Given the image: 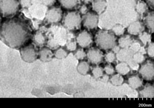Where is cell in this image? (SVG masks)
<instances>
[{
  "instance_id": "1",
  "label": "cell",
  "mask_w": 154,
  "mask_h": 108,
  "mask_svg": "<svg viewBox=\"0 0 154 108\" xmlns=\"http://www.w3.org/2000/svg\"><path fill=\"white\" fill-rule=\"evenodd\" d=\"M29 35L26 25L18 21H7L0 27V39L12 48H18L23 45L29 39Z\"/></svg>"
},
{
  "instance_id": "2",
  "label": "cell",
  "mask_w": 154,
  "mask_h": 108,
  "mask_svg": "<svg viewBox=\"0 0 154 108\" xmlns=\"http://www.w3.org/2000/svg\"><path fill=\"white\" fill-rule=\"evenodd\" d=\"M19 5L17 0H0V12L5 17H10L17 12Z\"/></svg>"
},
{
  "instance_id": "3",
  "label": "cell",
  "mask_w": 154,
  "mask_h": 108,
  "mask_svg": "<svg viewBox=\"0 0 154 108\" xmlns=\"http://www.w3.org/2000/svg\"><path fill=\"white\" fill-rule=\"evenodd\" d=\"M97 44L103 49L112 48L115 46V39L114 36L106 31H101L96 38Z\"/></svg>"
},
{
  "instance_id": "4",
  "label": "cell",
  "mask_w": 154,
  "mask_h": 108,
  "mask_svg": "<svg viewBox=\"0 0 154 108\" xmlns=\"http://www.w3.org/2000/svg\"><path fill=\"white\" fill-rule=\"evenodd\" d=\"M81 22L80 14L75 11L68 12L64 17L63 20L64 26L70 30L78 29L80 26Z\"/></svg>"
},
{
  "instance_id": "5",
  "label": "cell",
  "mask_w": 154,
  "mask_h": 108,
  "mask_svg": "<svg viewBox=\"0 0 154 108\" xmlns=\"http://www.w3.org/2000/svg\"><path fill=\"white\" fill-rule=\"evenodd\" d=\"M62 18V10L57 7H52L47 11L45 18L49 23L59 22Z\"/></svg>"
},
{
  "instance_id": "6",
  "label": "cell",
  "mask_w": 154,
  "mask_h": 108,
  "mask_svg": "<svg viewBox=\"0 0 154 108\" xmlns=\"http://www.w3.org/2000/svg\"><path fill=\"white\" fill-rule=\"evenodd\" d=\"M35 50L32 45L26 46L22 49L20 51L22 57L26 62H32L36 59L37 52Z\"/></svg>"
},
{
  "instance_id": "7",
  "label": "cell",
  "mask_w": 154,
  "mask_h": 108,
  "mask_svg": "<svg viewBox=\"0 0 154 108\" xmlns=\"http://www.w3.org/2000/svg\"><path fill=\"white\" fill-rule=\"evenodd\" d=\"M98 18L96 14L87 12L84 14L83 18V25L86 27L93 29L97 27Z\"/></svg>"
},
{
  "instance_id": "8",
  "label": "cell",
  "mask_w": 154,
  "mask_h": 108,
  "mask_svg": "<svg viewBox=\"0 0 154 108\" xmlns=\"http://www.w3.org/2000/svg\"><path fill=\"white\" fill-rule=\"evenodd\" d=\"M140 73L144 79L151 80L154 76V66L151 63H147L143 65L140 70Z\"/></svg>"
},
{
  "instance_id": "9",
  "label": "cell",
  "mask_w": 154,
  "mask_h": 108,
  "mask_svg": "<svg viewBox=\"0 0 154 108\" xmlns=\"http://www.w3.org/2000/svg\"><path fill=\"white\" fill-rule=\"evenodd\" d=\"M77 42L81 46L83 47L89 46L92 42L91 37L87 32L84 31L78 35Z\"/></svg>"
},
{
  "instance_id": "10",
  "label": "cell",
  "mask_w": 154,
  "mask_h": 108,
  "mask_svg": "<svg viewBox=\"0 0 154 108\" xmlns=\"http://www.w3.org/2000/svg\"><path fill=\"white\" fill-rule=\"evenodd\" d=\"M87 55L88 59L93 63H98L102 60V54L98 50L93 49L89 50Z\"/></svg>"
},
{
  "instance_id": "11",
  "label": "cell",
  "mask_w": 154,
  "mask_h": 108,
  "mask_svg": "<svg viewBox=\"0 0 154 108\" xmlns=\"http://www.w3.org/2000/svg\"><path fill=\"white\" fill-rule=\"evenodd\" d=\"M106 0H93L92 1V9L97 14L102 13L106 9Z\"/></svg>"
},
{
  "instance_id": "12",
  "label": "cell",
  "mask_w": 154,
  "mask_h": 108,
  "mask_svg": "<svg viewBox=\"0 0 154 108\" xmlns=\"http://www.w3.org/2000/svg\"><path fill=\"white\" fill-rule=\"evenodd\" d=\"M144 27L142 24L139 21L135 22L131 24L128 28L129 33L131 34L137 35L141 33Z\"/></svg>"
},
{
  "instance_id": "13",
  "label": "cell",
  "mask_w": 154,
  "mask_h": 108,
  "mask_svg": "<svg viewBox=\"0 0 154 108\" xmlns=\"http://www.w3.org/2000/svg\"><path fill=\"white\" fill-rule=\"evenodd\" d=\"M60 5L64 8L70 10L78 6L80 0H58Z\"/></svg>"
},
{
  "instance_id": "14",
  "label": "cell",
  "mask_w": 154,
  "mask_h": 108,
  "mask_svg": "<svg viewBox=\"0 0 154 108\" xmlns=\"http://www.w3.org/2000/svg\"><path fill=\"white\" fill-rule=\"evenodd\" d=\"M39 57L42 61H48L51 60L53 56V53L51 50L47 48H43L40 51Z\"/></svg>"
},
{
  "instance_id": "15",
  "label": "cell",
  "mask_w": 154,
  "mask_h": 108,
  "mask_svg": "<svg viewBox=\"0 0 154 108\" xmlns=\"http://www.w3.org/2000/svg\"><path fill=\"white\" fill-rule=\"evenodd\" d=\"M131 50L124 49L119 51L117 55V57L119 60L121 61H130V58L132 56Z\"/></svg>"
},
{
  "instance_id": "16",
  "label": "cell",
  "mask_w": 154,
  "mask_h": 108,
  "mask_svg": "<svg viewBox=\"0 0 154 108\" xmlns=\"http://www.w3.org/2000/svg\"><path fill=\"white\" fill-rule=\"evenodd\" d=\"M154 14L153 11L149 13L145 18V23L149 29H151L152 32L154 30Z\"/></svg>"
},
{
  "instance_id": "17",
  "label": "cell",
  "mask_w": 154,
  "mask_h": 108,
  "mask_svg": "<svg viewBox=\"0 0 154 108\" xmlns=\"http://www.w3.org/2000/svg\"><path fill=\"white\" fill-rule=\"evenodd\" d=\"M116 69L119 73L122 75L128 74L130 71L129 67L125 63H122L117 65Z\"/></svg>"
},
{
  "instance_id": "18",
  "label": "cell",
  "mask_w": 154,
  "mask_h": 108,
  "mask_svg": "<svg viewBox=\"0 0 154 108\" xmlns=\"http://www.w3.org/2000/svg\"><path fill=\"white\" fill-rule=\"evenodd\" d=\"M129 83L132 87L137 88L142 85V83L139 78L137 77H132L129 80Z\"/></svg>"
},
{
  "instance_id": "19",
  "label": "cell",
  "mask_w": 154,
  "mask_h": 108,
  "mask_svg": "<svg viewBox=\"0 0 154 108\" xmlns=\"http://www.w3.org/2000/svg\"><path fill=\"white\" fill-rule=\"evenodd\" d=\"M88 69H89V66L86 62H82L80 63L78 65V71L82 74H86L88 71Z\"/></svg>"
},
{
  "instance_id": "20",
  "label": "cell",
  "mask_w": 154,
  "mask_h": 108,
  "mask_svg": "<svg viewBox=\"0 0 154 108\" xmlns=\"http://www.w3.org/2000/svg\"><path fill=\"white\" fill-rule=\"evenodd\" d=\"M131 43V40L129 37L122 38L119 40V44L121 47H124V48L129 47Z\"/></svg>"
},
{
  "instance_id": "21",
  "label": "cell",
  "mask_w": 154,
  "mask_h": 108,
  "mask_svg": "<svg viewBox=\"0 0 154 108\" xmlns=\"http://www.w3.org/2000/svg\"><path fill=\"white\" fill-rule=\"evenodd\" d=\"M154 90L153 87H148L144 89V90L141 92V95H143V97H153Z\"/></svg>"
},
{
  "instance_id": "22",
  "label": "cell",
  "mask_w": 154,
  "mask_h": 108,
  "mask_svg": "<svg viewBox=\"0 0 154 108\" xmlns=\"http://www.w3.org/2000/svg\"><path fill=\"white\" fill-rule=\"evenodd\" d=\"M136 9L137 12L141 14H144L146 12L147 9V5L146 4L143 2H138L136 7Z\"/></svg>"
},
{
  "instance_id": "23",
  "label": "cell",
  "mask_w": 154,
  "mask_h": 108,
  "mask_svg": "<svg viewBox=\"0 0 154 108\" xmlns=\"http://www.w3.org/2000/svg\"><path fill=\"white\" fill-rule=\"evenodd\" d=\"M112 83L115 85H120L123 82V78L121 76L117 75L114 76L111 79Z\"/></svg>"
},
{
  "instance_id": "24",
  "label": "cell",
  "mask_w": 154,
  "mask_h": 108,
  "mask_svg": "<svg viewBox=\"0 0 154 108\" xmlns=\"http://www.w3.org/2000/svg\"><path fill=\"white\" fill-rule=\"evenodd\" d=\"M36 43L38 45L43 44L44 43L45 38L44 36L40 33L36 34L34 37Z\"/></svg>"
},
{
  "instance_id": "25",
  "label": "cell",
  "mask_w": 154,
  "mask_h": 108,
  "mask_svg": "<svg viewBox=\"0 0 154 108\" xmlns=\"http://www.w3.org/2000/svg\"><path fill=\"white\" fill-rule=\"evenodd\" d=\"M66 55L67 53L66 51L61 48L57 50L55 52V56L58 59L64 58L66 57Z\"/></svg>"
},
{
  "instance_id": "26",
  "label": "cell",
  "mask_w": 154,
  "mask_h": 108,
  "mask_svg": "<svg viewBox=\"0 0 154 108\" xmlns=\"http://www.w3.org/2000/svg\"><path fill=\"white\" fill-rule=\"evenodd\" d=\"M113 31L117 35H120L123 34L124 29L122 26L120 25H116L113 28Z\"/></svg>"
},
{
  "instance_id": "27",
  "label": "cell",
  "mask_w": 154,
  "mask_h": 108,
  "mask_svg": "<svg viewBox=\"0 0 154 108\" xmlns=\"http://www.w3.org/2000/svg\"><path fill=\"white\" fill-rule=\"evenodd\" d=\"M19 5L23 8H28L32 4L31 0H20Z\"/></svg>"
},
{
  "instance_id": "28",
  "label": "cell",
  "mask_w": 154,
  "mask_h": 108,
  "mask_svg": "<svg viewBox=\"0 0 154 108\" xmlns=\"http://www.w3.org/2000/svg\"><path fill=\"white\" fill-rule=\"evenodd\" d=\"M144 60V57L142 54L138 53L136 54L134 56V60L135 62L140 63L142 62Z\"/></svg>"
},
{
  "instance_id": "29",
  "label": "cell",
  "mask_w": 154,
  "mask_h": 108,
  "mask_svg": "<svg viewBox=\"0 0 154 108\" xmlns=\"http://www.w3.org/2000/svg\"><path fill=\"white\" fill-rule=\"evenodd\" d=\"M92 73L96 78H100L103 75L102 69L99 68H95L94 69Z\"/></svg>"
},
{
  "instance_id": "30",
  "label": "cell",
  "mask_w": 154,
  "mask_h": 108,
  "mask_svg": "<svg viewBox=\"0 0 154 108\" xmlns=\"http://www.w3.org/2000/svg\"><path fill=\"white\" fill-rule=\"evenodd\" d=\"M150 36L147 33H144L142 34L140 37V38L144 44H146L147 42L150 40Z\"/></svg>"
},
{
  "instance_id": "31",
  "label": "cell",
  "mask_w": 154,
  "mask_h": 108,
  "mask_svg": "<svg viewBox=\"0 0 154 108\" xmlns=\"http://www.w3.org/2000/svg\"><path fill=\"white\" fill-rule=\"evenodd\" d=\"M42 3L46 6H53L56 2V0H42Z\"/></svg>"
},
{
  "instance_id": "32",
  "label": "cell",
  "mask_w": 154,
  "mask_h": 108,
  "mask_svg": "<svg viewBox=\"0 0 154 108\" xmlns=\"http://www.w3.org/2000/svg\"><path fill=\"white\" fill-rule=\"evenodd\" d=\"M66 46H67L68 49L69 51H74L76 49V43L75 42H70L68 43Z\"/></svg>"
},
{
  "instance_id": "33",
  "label": "cell",
  "mask_w": 154,
  "mask_h": 108,
  "mask_svg": "<svg viewBox=\"0 0 154 108\" xmlns=\"http://www.w3.org/2000/svg\"><path fill=\"white\" fill-rule=\"evenodd\" d=\"M75 56L78 59H83V58L85 57V54L83 50H79L75 54Z\"/></svg>"
},
{
  "instance_id": "34",
  "label": "cell",
  "mask_w": 154,
  "mask_h": 108,
  "mask_svg": "<svg viewBox=\"0 0 154 108\" xmlns=\"http://www.w3.org/2000/svg\"><path fill=\"white\" fill-rule=\"evenodd\" d=\"M106 59L109 62H112L115 59V55L112 52H110L106 55Z\"/></svg>"
},
{
  "instance_id": "35",
  "label": "cell",
  "mask_w": 154,
  "mask_h": 108,
  "mask_svg": "<svg viewBox=\"0 0 154 108\" xmlns=\"http://www.w3.org/2000/svg\"><path fill=\"white\" fill-rule=\"evenodd\" d=\"M147 52L149 55L151 57H153L154 56V45L153 43H151L149 46Z\"/></svg>"
},
{
  "instance_id": "36",
  "label": "cell",
  "mask_w": 154,
  "mask_h": 108,
  "mask_svg": "<svg viewBox=\"0 0 154 108\" xmlns=\"http://www.w3.org/2000/svg\"><path fill=\"white\" fill-rule=\"evenodd\" d=\"M140 48V45L139 43H134L132 44V46H131V50L132 51H134L135 52L138 51Z\"/></svg>"
},
{
  "instance_id": "37",
  "label": "cell",
  "mask_w": 154,
  "mask_h": 108,
  "mask_svg": "<svg viewBox=\"0 0 154 108\" xmlns=\"http://www.w3.org/2000/svg\"><path fill=\"white\" fill-rule=\"evenodd\" d=\"M105 70L106 72L108 74H112L114 73V70L113 68L111 65H108L105 68Z\"/></svg>"
},
{
  "instance_id": "38",
  "label": "cell",
  "mask_w": 154,
  "mask_h": 108,
  "mask_svg": "<svg viewBox=\"0 0 154 108\" xmlns=\"http://www.w3.org/2000/svg\"><path fill=\"white\" fill-rule=\"evenodd\" d=\"M79 10H80V12L82 14H85L87 13L88 8H87V6H86L85 5H84L81 6Z\"/></svg>"
},
{
  "instance_id": "39",
  "label": "cell",
  "mask_w": 154,
  "mask_h": 108,
  "mask_svg": "<svg viewBox=\"0 0 154 108\" xmlns=\"http://www.w3.org/2000/svg\"><path fill=\"white\" fill-rule=\"evenodd\" d=\"M146 1L147 4L149 5V6L150 7L152 8H153L154 4V0H146Z\"/></svg>"
},
{
  "instance_id": "40",
  "label": "cell",
  "mask_w": 154,
  "mask_h": 108,
  "mask_svg": "<svg viewBox=\"0 0 154 108\" xmlns=\"http://www.w3.org/2000/svg\"><path fill=\"white\" fill-rule=\"evenodd\" d=\"M85 4H88L92 0H82Z\"/></svg>"
},
{
  "instance_id": "41",
  "label": "cell",
  "mask_w": 154,
  "mask_h": 108,
  "mask_svg": "<svg viewBox=\"0 0 154 108\" xmlns=\"http://www.w3.org/2000/svg\"><path fill=\"white\" fill-rule=\"evenodd\" d=\"M119 50V48L118 47H116L114 49V51H115V52H117Z\"/></svg>"
},
{
  "instance_id": "42",
  "label": "cell",
  "mask_w": 154,
  "mask_h": 108,
  "mask_svg": "<svg viewBox=\"0 0 154 108\" xmlns=\"http://www.w3.org/2000/svg\"><path fill=\"white\" fill-rule=\"evenodd\" d=\"M1 17H0V21H1Z\"/></svg>"
}]
</instances>
